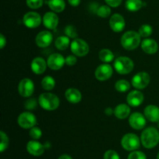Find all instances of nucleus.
<instances>
[{
    "mask_svg": "<svg viewBox=\"0 0 159 159\" xmlns=\"http://www.w3.org/2000/svg\"><path fill=\"white\" fill-rule=\"evenodd\" d=\"M129 124L134 129L141 130L146 126V117L140 112H134L129 116Z\"/></svg>",
    "mask_w": 159,
    "mask_h": 159,
    "instance_id": "nucleus-12",
    "label": "nucleus"
},
{
    "mask_svg": "<svg viewBox=\"0 0 159 159\" xmlns=\"http://www.w3.org/2000/svg\"><path fill=\"white\" fill-rule=\"evenodd\" d=\"M123 0H105V2H107V4L109 6L113 8L118 7L119 6H120V4L122 3Z\"/></svg>",
    "mask_w": 159,
    "mask_h": 159,
    "instance_id": "nucleus-40",
    "label": "nucleus"
},
{
    "mask_svg": "<svg viewBox=\"0 0 159 159\" xmlns=\"http://www.w3.org/2000/svg\"><path fill=\"white\" fill-rule=\"evenodd\" d=\"M144 116L152 123L159 122V107L155 104H149L144 108Z\"/></svg>",
    "mask_w": 159,
    "mask_h": 159,
    "instance_id": "nucleus-20",
    "label": "nucleus"
},
{
    "mask_svg": "<svg viewBox=\"0 0 159 159\" xmlns=\"http://www.w3.org/2000/svg\"><path fill=\"white\" fill-rule=\"evenodd\" d=\"M103 159H120V156L116 151L113 150H108L104 154Z\"/></svg>",
    "mask_w": 159,
    "mask_h": 159,
    "instance_id": "nucleus-37",
    "label": "nucleus"
},
{
    "mask_svg": "<svg viewBox=\"0 0 159 159\" xmlns=\"http://www.w3.org/2000/svg\"><path fill=\"white\" fill-rule=\"evenodd\" d=\"M99 58L104 63H110L114 59V55L111 50L108 48H102L99 51Z\"/></svg>",
    "mask_w": 159,
    "mask_h": 159,
    "instance_id": "nucleus-26",
    "label": "nucleus"
},
{
    "mask_svg": "<svg viewBox=\"0 0 159 159\" xmlns=\"http://www.w3.org/2000/svg\"><path fill=\"white\" fill-rule=\"evenodd\" d=\"M158 129H159V122H158Z\"/></svg>",
    "mask_w": 159,
    "mask_h": 159,
    "instance_id": "nucleus-45",
    "label": "nucleus"
},
{
    "mask_svg": "<svg viewBox=\"0 0 159 159\" xmlns=\"http://www.w3.org/2000/svg\"><path fill=\"white\" fill-rule=\"evenodd\" d=\"M18 92L23 98H29L34 92V84L30 78H23L18 84Z\"/></svg>",
    "mask_w": 159,
    "mask_h": 159,
    "instance_id": "nucleus-9",
    "label": "nucleus"
},
{
    "mask_svg": "<svg viewBox=\"0 0 159 159\" xmlns=\"http://www.w3.org/2000/svg\"><path fill=\"white\" fill-rule=\"evenodd\" d=\"M68 2L71 6L75 7V6H78L79 4H80L81 0H68Z\"/></svg>",
    "mask_w": 159,
    "mask_h": 159,
    "instance_id": "nucleus-42",
    "label": "nucleus"
},
{
    "mask_svg": "<svg viewBox=\"0 0 159 159\" xmlns=\"http://www.w3.org/2000/svg\"><path fill=\"white\" fill-rule=\"evenodd\" d=\"M156 159H159V152L158 153V154H157V158Z\"/></svg>",
    "mask_w": 159,
    "mask_h": 159,
    "instance_id": "nucleus-44",
    "label": "nucleus"
},
{
    "mask_svg": "<svg viewBox=\"0 0 159 159\" xmlns=\"http://www.w3.org/2000/svg\"><path fill=\"white\" fill-rule=\"evenodd\" d=\"M30 137H31L34 140H37L41 137L42 136V130L40 129V128L37 127V126H34V127L31 128L30 129Z\"/></svg>",
    "mask_w": 159,
    "mask_h": 159,
    "instance_id": "nucleus-34",
    "label": "nucleus"
},
{
    "mask_svg": "<svg viewBox=\"0 0 159 159\" xmlns=\"http://www.w3.org/2000/svg\"><path fill=\"white\" fill-rule=\"evenodd\" d=\"M58 159H72V157H71L70 155H68V154H65L61 155L60 157H58Z\"/></svg>",
    "mask_w": 159,
    "mask_h": 159,
    "instance_id": "nucleus-43",
    "label": "nucleus"
},
{
    "mask_svg": "<svg viewBox=\"0 0 159 159\" xmlns=\"http://www.w3.org/2000/svg\"><path fill=\"white\" fill-rule=\"evenodd\" d=\"M48 66L52 70H59L65 64V59L60 53H53L47 60Z\"/></svg>",
    "mask_w": 159,
    "mask_h": 159,
    "instance_id": "nucleus-13",
    "label": "nucleus"
},
{
    "mask_svg": "<svg viewBox=\"0 0 159 159\" xmlns=\"http://www.w3.org/2000/svg\"><path fill=\"white\" fill-rule=\"evenodd\" d=\"M0 138H1V142H0V151L3 152L8 148L9 143V137L7 134L3 131H0Z\"/></svg>",
    "mask_w": 159,
    "mask_h": 159,
    "instance_id": "nucleus-32",
    "label": "nucleus"
},
{
    "mask_svg": "<svg viewBox=\"0 0 159 159\" xmlns=\"http://www.w3.org/2000/svg\"><path fill=\"white\" fill-rule=\"evenodd\" d=\"M141 139L134 133H127L121 139V146L128 151H137L141 146Z\"/></svg>",
    "mask_w": 159,
    "mask_h": 159,
    "instance_id": "nucleus-5",
    "label": "nucleus"
},
{
    "mask_svg": "<svg viewBox=\"0 0 159 159\" xmlns=\"http://www.w3.org/2000/svg\"><path fill=\"white\" fill-rule=\"evenodd\" d=\"M113 73V68L108 63L99 65L95 71V76L99 81H106L110 79Z\"/></svg>",
    "mask_w": 159,
    "mask_h": 159,
    "instance_id": "nucleus-11",
    "label": "nucleus"
},
{
    "mask_svg": "<svg viewBox=\"0 0 159 159\" xmlns=\"http://www.w3.org/2000/svg\"><path fill=\"white\" fill-rule=\"evenodd\" d=\"M48 6L54 12H61L65 9V0H49Z\"/></svg>",
    "mask_w": 159,
    "mask_h": 159,
    "instance_id": "nucleus-24",
    "label": "nucleus"
},
{
    "mask_svg": "<svg viewBox=\"0 0 159 159\" xmlns=\"http://www.w3.org/2000/svg\"><path fill=\"white\" fill-rule=\"evenodd\" d=\"M56 48L60 51H65L70 45V38L67 36H59L56 38L54 42Z\"/></svg>",
    "mask_w": 159,
    "mask_h": 159,
    "instance_id": "nucleus-25",
    "label": "nucleus"
},
{
    "mask_svg": "<svg viewBox=\"0 0 159 159\" xmlns=\"http://www.w3.org/2000/svg\"><path fill=\"white\" fill-rule=\"evenodd\" d=\"M77 62V58L75 55H70L65 58V64L70 66H72Z\"/></svg>",
    "mask_w": 159,
    "mask_h": 159,
    "instance_id": "nucleus-39",
    "label": "nucleus"
},
{
    "mask_svg": "<svg viewBox=\"0 0 159 159\" xmlns=\"http://www.w3.org/2000/svg\"><path fill=\"white\" fill-rule=\"evenodd\" d=\"M141 48L146 54L153 55L158 51V45L154 39L146 38L141 42Z\"/></svg>",
    "mask_w": 159,
    "mask_h": 159,
    "instance_id": "nucleus-21",
    "label": "nucleus"
},
{
    "mask_svg": "<svg viewBox=\"0 0 159 159\" xmlns=\"http://www.w3.org/2000/svg\"><path fill=\"white\" fill-rule=\"evenodd\" d=\"M65 36L68 37L69 38L75 39L78 37L77 30L72 25H68V26H66V27L65 28Z\"/></svg>",
    "mask_w": 159,
    "mask_h": 159,
    "instance_id": "nucleus-33",
    "label": "nucleus"
},
{
    "mask_svg": "<svg viewBox=\"0 0 159 159\" xmlns=\"http://www.w3.org/2000/svg\"><path fill=\"white\" fill-rule=\"evenodd\" d=\"M56 82L54 78L51 76H46L43 78L41 81L42 88L45 90H51L54 88Z\"/></svg>",
    "mask_w": 159,
    "mask_h": 159,
    "instance_id": "nucleus-28",
    "label": "nucleus"
},
{
    "mask_svg": "<svg viewBox=\"0 0 159 159\" xmlns=\"http://www.w3.org/2000/svg\"><path fill=\"white\" fill-rule=\"evenodd\" d=\"M141 141L147 149H152L159 143V131L155 127H148L143 130L141 135Z\"/></svg>",
    "mask_w": 159,
    "mask_h": 159,
    "instance_id": "nucleus-1",
    "label": "nucleus"
},
{
    "mask_svg": "<svg viewBox=\"0 0 159 159\" xmlns=\"http://www.w3.org/2000/svg\"><path fill=\"white\" fill-rule=\"evenodd\" d=\"M130 88V84L126 80H120L115 84V89L120 93H125Z\"/></svg>",
    "mask_w": 159,
    "mask_h": 159,
    "instance_id": "nucleus-29",
    "label": "nucleus"
},
{
    "mask_svg": "<svg viewBox=\"0 0 159 159\" xmlns=\"http://www.w3.org/2000/svg\"><path fill=\"white\" fill-rule=\"evenodd\" d=\"M26 150L28 153L33 156H40L44 152V147L41 143L38 142L37 140H30L26 145Z\"/></svg>",
    "mask_w": 159,
    "mask_h": 159,
    "instance_id": "nucleus-18",
    "label": "nucleus"
},
{
    "mask_svg": "<svg viewBox=\"0 0 159 159\" xmlns=\"http://www.w3.org/2000/svg\"><path fill=\"white\" fill-rule=\"evenodd\" d=\"M144 96L142 92L138 90H132L129 92L127 97V104L131 107H138L144 101Z\"/></svg>",
    "mask_w": 159,
    "mask_h": 159,
    "instance_id": "nucleus-16",
    "label": "nucleus"
},
{
    "mask_svg": "<svg viewBox=\"0 0 159 159\" xmlns=\"http://www.w3.org/2000/svg\"><path fill=\"white\" fill-rule=\"evenodd\" d=\"M114 115L119 119H125L127 117L130 116V108L129 104H120L115 108Z\"/></svg>",
    "mask_w": 159,
    "mask_h": 159,
    "instance_id": "nucleus-23",
    "label": "nucleus"
},
{
    "mask_svg": "<svg viewBox=\"0 0 159 159\" xmlns=\"http://www.w3.org/2000/svg\"><path fill=\"white\" fill-rule=\"evenodd\" d=\"M18 125L23 129H31L37 125V120L35 115L30 112H24L17 118Z\"/></svg>",
    "mask_w": 159,
    "mask_h": 159,
    "instance_id": "nucleus-7",
    "label": "nucleus"
},
{
    "mask_svg": "<svg viewBox=\"0 0 159 159\" xmlns=\"http://www.w3.org/2000/svg\"><path fill=\"white\" fill-rule=\"evenodd\" d=\"M38 104L44 110L54 111L60 105V99L54 94L46 92L39 96Z\"/></svg>",
    "mask_w": 159,
    "mask_h": 159,
    "instance_id": "nucleus-3",
    "label": "nucleus"
},
{
    "mask_svg": "<svg viewBox=\"0 0 159 159\" xmlns=\"http://www.w3.org/2000/svg\"><path fill=\"white\" fill-rule=\"evenodd\" d=\"M43 21L40 15L36 12H28L23 16V23L26 27L36 28L39 26Z\"/></svg>",
    "mask_w": 159,
    "mask_h": 159,
    "instance_id": "nucleus-10",
    "label": "nucleus"
},
{
    "mask_svg": "<svg viewBox=\"0 0 159 159\" xmlns=\"http://www.w3.org/2000/svg\"><path fill=\"white\" fill-rule=\"evenodd\" d=\"M113 66L118 73L121 75H127L133 71L134 63L130 58L126 56H120L114 61Z\"/></svg>",
    "mask_w": 159,
    "mask_h": 159,
    "instance_id": "nucleus-4",
    "label": "nucleus"
},
{
    "mask_svg": "<svg viewBox=\"0 0 159 159\" xmlns=\"http://www.w3.org/2000/svg\"><path fill=\"white\" fill-rule=\"evenodd\" d=\"M47 66H48V63L41 57H36L35 59H33L30 64L31 70L37 75H40L44 73Z\"/></svg>",
    "mask_w": 159,
    "mask_h": 159,
    "instance_id": "nucleus-19",
    "label": "nucleus"
},
{
    "mask_svg": "<svg viewBox=\"0 0 159 159\" xmlns=\"http://www.w3.org/2000/svg\"><path fill=\"white\" fill-rule=\"evenodd\" d=\"M109 23H110V26L112 31L116 33H120L124 31L126 25L124 17L119 13H115L112 15L110 18Z\"/></svg>",
    "mask_w": 159,
    "mask_h": 159,
    "instance_id": "nucleus-14",
    "label": "nucleus"
},
{
    "mask_svg": "<svg viewBox=\"0 0 159 159\" xmlns=\"http://www.w3.org/2000/svg\"><path fill=\"white\" fill-rule=\"evenodd\" d=\"M71 50L73 55L75 56L84 57L88 55L89 51V46L83 39L75 38L71 43Z\"/></svg>",
    "mask_w": 159,
    "mask_h": 159,
    "instance_id": "nucleus-6",
    "label": "nucleus"
},
{
    "mask_svg": "<svg viewBox=\"0 0 159 159\" xmlns=\"http://www.w3.org/2000/svg\"><path fill=\"white\" fill-rule=\"evenodd\" d=\"M125 6L130 12H137L142 8L143 2L142 0H127Z\"/></svg>",
    "mask_w": 159,
    "mask_h": 159,
    "instance_id": "nucleus-27",
    "label": "nucleus"
},
{
    "mask_svg": "<svg viewBox=\"0 0 159 159\" xmlns=\"http://www.w3.org/2000/svg\"><path fill=\"white\" fill-rule=\"evenodd\" d=\"M152 32H153V28L149 24H144L141 26V27L139 28V31H138L141 37H150Z\"/></svg>",
    "mask_w": 159,
    "mask_h": 159,
    "instance_id": "nucleus-31",
    "label": "nucleus"
},
{
    "mask_svg": "<svg viewBox=\"0 0 159 159\" xmlns=\"http://www.w3.org/2000/svg\"><path fill=\"white\" fill-rule=\"evenodd\" d=\"M151 81V76L147 72H139L133 76L131 84L137 90H142L149 85Z\"/></svg>",
    "mask_w": 159,
    "mask_h": 159,
    "instance_id": "nucleus-8",
    "label": "nucleus"
},
{
    "mask_svg": "<svg viewBox=\"0 0 159 159\" xmlns=\"http://www.w3.org/2000/svg\"><path fill=\"white\" fill-rule=\"evenodd\" d=\"M96 14L97 16H99L101 18H107L110 16L111 14V9H110V6H109L108 5L106 6V5H102V6H99V8L96 10Z\"/></svg>",
    "mask_w": 159,
    "mask_h": 159,
    "instance_id": "nucleus-30",
    "label": "nucleus"
},
{
    "mask_svg": "<svg viewBox=\"0 0 159 159\" xmlns=\"http://www.w3.org/2000/svg\"><path fill=\"white\" fill-rule=\"evenodd\" d=\"M127 159H147L145 154L142 151H134L128 155Z\"/></svg>",
    "mask_w": 159,
    "mask_h": 159,
    "instance_id": "nucleus-36",
    "label": "nucleus"
},
{
    "mask_svg": "<svg viewBox=\"0 0 159 159\" xmlns=\"http://www.w3.org/2000/svg\"><path fill=\"white\" fill-rule=\"evenodd\" d=\"M37 100L35 98H30V99L26 100V102H25V108L28 110H32V109L35 108L36 106H37Z\"/></svg>",
    "mask_w": 159,
    "mask_h": 159,
    "instance_id": "nucleus-38",
    "label": "nucleus"
},
{
    "mask_svg": "<svg viewBox=\"0 0 159 159\" xmlns=\"http://www.w3.org/2000/svg\"><path fill=\"white\" fill-rule=\"evenodd\" d=\"M6 45V38L5 37V36L2 34H0V48L2 49L5 47V45Z\"/></svg>",
    "mask_w": 159,
    "mask_h": 159,
    "instance_id": "nucleus-41",
    "label": "nucleus"
},
{
    "mask_svg": "<svg viewBox=\"0 0 159 159\" xmlns=\"http://www.w3.org/2000/svg\"><path fill=\"white\" fill-rule=\"evenodd\" d=\"M53 41V34L49 31H40L36 36L35 43L40 48H47Z\"/></svg>",
    "mask_w": 159,
    "mask_h": 159,
    "instance_id": "nucleus-15",
    "label": "nucleus"
},
{
    "mask_svg": "<svg viewBox=\"0 0 159 159\" xmlns=\"http://www.w3.org/2000/svg\"><path fill=\"white\" fill-rule=\"evenodd\" d=\"M65 98L71 104H78L82 100V94L76 88L67 89L65 93Z\"/></svg>",
    "mask_w": 159,
    "mask_h": 159,
    "instance_id": "nucleus-22",
    "label": "nucleus"
},
{
    "mask_svg": "<svg viewBox=\"0 0 159 159\" xmlns=\"http://www.w3.org/2000/svg\"><path fill=\"white\" fill-rule=\"evenodd\" d=\"M43 0H26V5L32 9H37L43 6Z\"/></svg>",
    "mask_w": 159,
    "mask_h": 159,
    "instance_id": "nucleus-35",
    "label": "nucleus"
},
{
    "mask_svg": "<svg viewBox=\"0 0 159 159\" xmlns=\"http://www.w3.org/2000/svg\"><path fill=\"white\" fill-rule=\"evenodd\" d=\"M59 23V18L56 12H48L43 15V23L46 28L49 30H54Z\"/></svg>",
    "mask_w": 159,
    "mask_h": 159,
    "instance_id": "nucleus-17",
    "label": "nucleus"
},
{
    "mask_svg": "<svg viewBox=\"0 0 159 159\" xmlns=\"http://www.w3.org/2000/svg\"><path fill=\"white\" fill-rule=\"evenodd\" d=\"M141 37L139 33L134 31H129L124 33L121 37V45L127 51L136 49L141 44Z\"/></svg>",
    "mask_w": 159,
    "mask_h": 159,
    "instance_id": "nucleus-2",
    "label": "nucleus"
}]
</instances>
